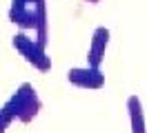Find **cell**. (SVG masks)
<instances>
[{
	"label": "cell",
	"mask_w": 147,
	"mask_h": 133,
	"mask_svg": "<svg viewBox=\"0 0 147 133\" xmlns=\"http://www.w3.org/2000/svg\"><path fill=\"white\" fill-rule=\"evenodd\" d=\"M2 106L13 115V120H20V122L27 124L40 113L42 102H40V98H38L36 89L31 87L29 82H22V84L16 89V93H13Z\"/></svg>",
	"instance_id": "6da1fadb"
},
{
	"label": "cell",
	"mask_w": 147,
	"mask_h": 133,
	"mask_svg": "<svg viewBox=\"0 0 147 133\" xmlns=\"http://www.w3.org/2000/svg\"><path fill=\"white\" fill-rule=\"evenodd\" d=\"M42 18H47L45 0H11L9 20L22 31H36Z\"/></svg>",
	"instance_id": "7a4b0ae2"
},
{
	"label": "cell",
	"mask_w": 147,
	"mask_h": 133,
	"mask_svg": "<svg viewBox=\"0 0 147 133\" xmlns=\"http://www.w3.org/2000/svg\"><path fill=\"white\" fill-rule=\"evenodd\" d=\"M11 44H13V49H16L34 69L42 71V73H47V71L51 69V58L47 55V49L38 42L36 38H29L25 31H20V33H16L11 38Z\"/></svg>",
	"instance_id": "3957f363"
},
{
	"label": "cell",
	"mask_w": 147,
	"mask_h": 133,
	"mask_svg": "<svg viewBox=\"0 0 147 133\" xmlns=\"http://www.w3.org/2000/svg\"><path fill=\"white\" fill-rule=\"evenodd\" d=\"M67 80L78 89H102L105 87V76L100 67H74L67 71Z\"/></svg>",
	"instance_id": "277c9868"
},
{
	"label": "cell",
	"mask_w": 147,
	"mask_h": 133,
	"mask_svg": "<svg viewBox=\"0 0 147 133\" xmlns=\"http://www.w3.org/2000/svg\"><path fill=\"white\" fill-rule=\"evenodd\" d=\"M109 29L107 27H96L92 33V44L87 51V64L89 67H100L105 60V51L109 47Z\"/></svg>",
	"instance_id": "5b68a950"
},
{
	"label": "cell",
	"mask_w": 147,
	"mask_h": 133,
	"mask_svg": "<svg viewBox=\"0 0 147 133\" xmlns=\"http://www.w3.org/2000/svg\"><path fill=\"white\" fill-rule=\"evenodd\" d=\"M127 111H129V122H131V133H147L143 102H140L138 96H129L127 98Z\"/></svg>",
	"instance_id": "8992f818"
},
{
	"label": "cell",
	"mask_w": 147,
	"mask_h": 133,
	"mask_svg": "<svg viewBox=\"0 0 147 133\" xmlns=\"http://www.w3.org/2000/svg\"><path fill=\"white\" fill-rule=\"evenodd\" d=\"M11 122H13V115L2 106V109H0V133H7V126H9Z\"/></svg>",
	"instance_id": "52a82bcc"
},
{
	"label": "cell",
	"mask_w": 147,
	"mask_h": 133,
	"mask_svg": "<svg viewBox=\"0 0 147 133\" xmlns=\"http://www.w3.org/2000/svg\"><path fill=\"white\" fill-rule=\"evenodd\" d=\"M83 2H87V5H98L100 0H83Z\"/></svg>",
	"instance_id": "ba28073f"
}]
</instances>
